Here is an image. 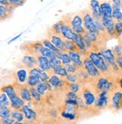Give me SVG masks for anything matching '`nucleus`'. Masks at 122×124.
I'll return each mask as SVG.
<instances>
[{"instance_id":"nucleus-1","label":"nucleus","mask_w":122,"mask_h":124,"mask_svg":"<svg viewBox=\"0 0 122 124\" xmlns=\"http://www.w3.org/2000/svg\"><path fill=\"white\" fill-rule=\"evenodd\" d=\"M88 56L94 62V64L97 67V68L100 70H101V72L105 73L108 70V63L99 53H96L95 52H89Z\"/></svg>"},{"instance_id":"nucleus-2","label":"nucleus","mask_w":122,"mask_h":124,"mask_svg":"<svg viewBox=\"0 0 122 124\" xmlns=\"http://www.w3.org/2000/svg\"><path fill=\"white\" fill-rule=\"evenodd\" d=\"M83 23L84 27L88 30V31L94 32L97 34H100V30L97 29L95 21L94 20V17L92 15H90L89 12H87L84 15L83 17Z\"/></svg>"},{"instance_id":"nucleus-3","label":"nucleus","mask_w":122,"mask_h":124,"mask_svg":"<svg viewBox=\"0 0 122 124\" xmlns=\"http://www.w3.org/2000/svg\"><path fill=\"white\" fill-rule=\"evenodd\" d=\"M99 54L105 58V60L108 62L109 65H111L113 69L115 70H119V67L116 63V57L114 52L111 50V49H105V50H101L100 51Z\"/></svg>"},{"instance_id":"nucleus-4","label":"nucleus","mask_w":122,"mask_h":124,"mask_svg":"<svg viewBox=\"0 0 122 124\" xmlns=\"http://www.w3.org/2000/svg\"><path fill=\"white\" fill-rule=\"evenodd\" d=\"M84 67L88 73V74L92 77H96L100 75V70L97 68V67L94 64V62L91 61L89 57L84 58Z\"/></svg>"},{"instance_id":"nucleus-5","label":"nucleus","mask_w":122,"mask_h":124,"mask_svg":"<svg viewBox=\"0 0 122 124\" xmlns=\"http://www.w3.org/2000/svg\"><path fill=\"white\" fill-rule=\"evenodd\" d=\"M83 20L79 15H75L71 21V26L75 32L80 35H84L85 33V30L82 27Z\"/></svg>"},{"instance_id":"nucleus-6","label":"nucleus","mask_w":122,"mask_h":124,"mask_svg":"<svg viewBox=\"0 0 122 124\" xmlns=\"http://www.w3.org/2000/svg\"><path fill=\"white\" fill-rule=\"evenodd\" d=\"M102 22L104 25L107 33L110 36H114L116 34V31H115V22L112 18L108 17H102Z\"/></svg>"},{"instance_id":"nucleus-7","label":"nucleus","mask_w":122,"mask_h":124,"mask_svg":"<svg viewBox=\"0 0 122 124\" xmlns=\"http://www.w3.org/2000/svg\"><path fill=\"white\" fill-rule=\"evenodd\" d=\"M107 91H102L99 95L98 99L96 101V107L98 108H103L108 104V98L107 96Z\"/></svg>"},{"instance_id":"nucleus-8","label":"nucleus","mask_w":122,"mask_h":124,"mask_svg":"<svg viewBox=\"0 0 122 124\" xmlns=\"http://www.w3.org/2000/svg\"><path fill=\"white\" fill-rule=\"evenodd\" d=\"M100 13L102 17L112 18V7L108 2H102L100 4Z\"/></svg>"},{"instance_id":"nucleus-9","label":"nucleus","mask_w":122,"mask_h":124,"mask_svg":"<svg viewBox=\"0 0 122 124\" xmlns=\"http://www.w3.org/2000/svg\"><path fill=\"white\" fill-rule=\"evenodd\" d=\"M113 83L112 82H109L106 78H100L98 79V82L96 83V87L100 92L102 91H108L112 89V86Z\"/></svg>"},{"instance_id":"nucleus-10","label":"nucleus","mask_w":122,"mask_h":124,"mask_svg":"<svg viewBox=\"0 0 122 124\" xmlns=\"http://www.w3.org/2000/svg\"><path fill=\"white\" fill-rule=\"evenodd\" d=\"M90 7L91 11H92V15L94 17V19H102L100 2L97 0H91Z\"/></svg>"},{"instance_id":"nucleus-11","label":"nucleus","mask_w":122,"mask_h":124,"mask_svg":"<svg viewBox=\"0 0 122 124\" xmlns=\"http://www.w3.org/2000/svg\"><path fill=\"white\" fill-rule=\"evenodd\" d=\"M69 54L72 62L77 67V68H82L84 66V63L81 59L79 52L78 51H70L69 52Z\"/></svg>"},{"instance_id":"nucleus-12","label":"nucleus","mask_w":122,"mask_h":124,"mask_svg":"<svg viewBox=\"0 0 122 124\" xmlns=\"http://www.w3.org/2000/svg\"><path fill=\"white\" fill-rule=\"evenodd\" d=\"M37 58H38L37 59L38 64L41 70L47 72V71H49L50 69H51L50 66V63H49L50 59H48L47 57H45L44 55H38Z\"/></svg>"},{"instance_id":"nucleus-13","label":"nucleus","mask_w":122,"mask_h":124,"mask_svg":"<svg viewBox=\"0 0 122 124\" xmlns=\"http://www.w3.org/2000/svg\"><path fill=\"white\" fill-rule=\"evenodd\" d=\"M29 75H35L40 78L41 81L42 82H46L47 81L49 78H48L47 74L45 71L41 70V68H32L29 71Z\"/></svg>"},{"instance_id":"nucleus-14","label":"nucleus","mask_w":122,"mask_h":124,"mask_svg":"<svg viewBox=\"0 0 122 124\" xmlns=\"http://www.w3.org/2000/svg\"><path fill=\"white\" fill-rule=\"evenodd\" d=\"M23 99L21 97H19L17 95H16L15 96L12 97L10 98L11 101V107L14 109V110H20L22 109V108L24 105V102H23Z\"/></svg>"},{"instance_id":"nucleus-15","label":"nucleus","mask_w":122,"mask_h":124,"mask_svg":"<svg viewBox=\"0 0 122 124\" xmlns=\"http://www.w3.org/2000/svg\"><path fill=\"white\" fill-rule=\"evenodd\" d=\"M75 33L76 32H75L72 27H70L69 25H66V24L64 23V25L62 28V33H61V34H62V36L65 39L72 41Z\"/></svg>"},{"instance_id":"nucleus-16","label":"nucleus","mask_w":122,"mask_h":124,"mask_svg":"<svg viewBox=\"0 0 122 124\" xmlns=\"http://www.w3.org/2000/svg\"><path fill=\"white\" fill-rule=\"evenodd\" d=\"M72 41L74 42V43L76 45L79 51H84V49L86 48V45H85L84 37L82 35H80L76 33Z\"/></svg>"},{"instance_id":"nucleus-17","label":"nucleus","mask_w":122,"mask_h":124,"mask_svg":"<svg viewBox=\"0 0 122 124\" xmlns=\"http://www.w3.org/2000/svg\"><path fill=\"white\" fill-rule=\"evenodd\" d=\"M51 42L60 49V50H61L62 52H66V47H65V41H63L61 37H60L59 36H56V34H54L51 37Z\"/></svg>"},{"instance_id":"nucleus-18","label":"nucleus","mask_w":122,"mask_h":124,"mask_svg":"<svg viewBox=\"0 0 122 124\" xmlns=\"http://www.w3.org/2000/svg\"><path fill=\"white\" fill-rule=\"evenodd\" d=\"M121 98H122V93L121 92H117L115 93L112 99V105L113 108H115V110H119L121 108Z\"/></svg>"},{"instance_id":"nucleus-19","label":"nucleus","mask_w":122,"mask_h":124,"mask_svg":"<svg viewBox=\"0 0 122 124\" xmlns=\"http://www.w3.org/2000/svg\"><path fill=\"white\" fill-rule=\"evenodd\" d=\"M22 112L24 114V116H26V118L29 120H33L36 119V116H37L36 113L33 109L27 106V105H23V107L22 108Z\"/></svg>"},{"instance_id":"nucleus-20","label":"nucleus","mask_w":122,"mask_h":124,"mask_svg":"<svg viewBox=\"0 0 122 124\" xmlns=\"http://www.w3.org/2000/svg\"><path fill=\"white\" fill-rule=\"evenodd\" d=\"M122 9L121 5L113 4L112 5V18L118 21H122Z\"/></svg>"},{"instance_id":"nucleus-21","label":"nucleus","mask_w":122,"mask_h":124,"mask_svg":"<svg viewBox=\"0 0 122 124\" xmlns=\"http://www.w3.org/2000/svg\"><path fill=\"white\" fill-rule=\"evenodd\" d=\"M83 97L84 99L85 104H86L88 106H90V105H92L96 101L95 95L90 91H88V90L85 91L83 93Z\"/></svg>"},{"instance_id":"nucleus-22","label":"nucleus","mask_w":122,"mask_h":124,"mask_svg":"<svg viewBox=\"0 0 122 124\" xmlns=\"http://www.w3.org/2000/svg\"><path fill=\"white\" fill-rule=\"evenodd\" d=\"M37 61H38L34 57L26 55V56H24L22 59V64H24L26 67H27L28 68H33L35 66V64H36Z\"/></svg>"},{"instance_id":"nucleus-23","label":"nucleus","mask_w":122,"mask_h":124,"mask_svg":"<svg viewBox=\"0 0 122 124\" xmlns=\"http://www.w3.org/2000/svg\"><path fill=\"white\" fill-rule=\"evenodd\" d=\"M39 53L41 55H44L45 57H47L48 58H51L53 57L58 56V54L55 52H54L53 50H51V49L47 48L46 46H43L40 48Z\"/></svg>"},{"instance_id":"nucleus-24","label":"nucleus","mask_w":122,"mask_h":124,"mask_svg":"<svg viewBox=\"0 0 122 124\" xmlns=\"http://www.w3.org/2000/svg\"><path fill=\"white\" fill-rule=\"evenodd\" d=\"M14 8L12 7L11 5L4 6L1 5L0 7V17H1V21L5 20L6 18L9 17L10 16V9H14Z\"/></svg>"},{"instance_id":"nucleus-25","label":"nucleus","mask_w":122,"mask_h":124,"mask_svg":"<svg viewBox=\"0 0 122 124\" xmlns=\"http://www.w3.org/2000/svg\"><path fill=\"white\" fill-rule=\"evenodd\" d=\"M20 96L23 99L24 101H31L32 100V94L31 92L29 89L27 88H23L20 91Z\"/></svg>"},{"instance_id":"nucleus-26","label":"nucleus","mask_w":122,"mask_h":124,"mask_svg":"<svg viewBox=\"0 0 122 124\" xmlns=\"http://www.w3.org/2000/svg\"><path fill=\"white\" fill-rule=\"evenodd\" d=\"M2 92L6 93L9 98L14 97V96H15L17 95V93H16L14 87L12 85H5V86H4V87H2Z\"/></svg>"},{"instance_id":"nucleus-27","label":"nucleus","mask_w":122,"mask_h":124,"mask_svg":"<svg viewBox=\"0 0 122 124\" xmlns=\"http://www.w3.org/2000/svg\"><path fill=\"white\" fill-rule=\"evenodd\" d=\"M17 77L19 81L21 84L24 83L26 82L27 78V72L26 70L24 69H20L19 70H17Z\"/></svg>"},{"instance_id":"nucleus-28","label":"nucleus","mask_w":122,"mask_h":124,"mask_svg":"<svg viewBox=\"0 0 122 124\" xmlns=\"http://www.w3.org/2000/svg\"><path fill=\"white\" fill-rule=\"evenodd\" d=\"M42 43H43V45H44L45 46H46L47 48L51 49V50H53L54 52H55L57 54H59L60 53L62 52V51L60 50V49H59L55 45H54L52 42H51L50 40H48V39H45Z\"/></svg>"},{"instance_id":"nucleus-29","label":"nucleus","mask_w":122,"mask_h":124,"mask_svg":"<svg viewBox=\"0 0 122 124\" xmlns=\"http://www.w3.org/2000/svg\"><path fill=\"white\" fill-rule=\"evenodd\" d=\"M64 25V23H63V21H59L57 23H56L55 24H54L52 28H51V30L52 32L56 34V35H60L62 33V28Z\"/></svg>"},{"instance_id":"nucleus-30","label":"nucleus","mask_w":122,"mask_h":124,"mask_svg":"<svg viewBox=\"0 0 122 124\" xmlns=\"http://www.w3.org/2000/svg\"><path fill=\"white\" fill-rule=\"evenodd\" d=\"M41 81V79L39 77L35 75H30L28 78V85L30 87H34V86L37 85Z\"/></svg>"},{"instance_id":"nucleus-31","label":"nucleus","mask_w":122,"mask_h":124,"mask_svg":"<svg viewBox=\"0 0 122 124\" xmlns=\"http://www.w3.org/2000/svg\"><path fill=\"white\" fill-rule=\"evenodd\" d=\"M58 58L62 61L63 64L64 65H66L67 64H69L72 62L71 58L69 56V54H67L66 52H62L61 53H60L58 54Z\"/></svg>"},{"instance_id":"nucleus-32","label":"nucleus","mask_w":122,"mask_h":124,"mask_svg":"<svg viewBox=\"0 0 122 124\" xmlns=\"http://www.w3.org/2000/svg\"><path fill=\"white\" fill-rule=\"evenodd\" d=\"M49 63H50V66L51 69H54V68L61 66V64H63V62L58 58V56H56V57H53L50 58Z\"/></svg>"},{"instance_id":"nucleus-33","label":"nucleus","mask_w":122,"mask_h":124,"mask_svg":"<svg viewBox=\"0 0 122 124\" xmlns=\"http://www.w3.org/2000/svg\"><path fill=\"white\" fill-rule=\"evenodd\" d=\"M48 82L50 83V84L54 86V87H58L61 85V80L60 79V77H58V76L57 75H52L51 76V77L48 79Z\"/></svg>"},{"instance_id":"nucleus-34","label":"nucleus","mask_w":122,"mask_h":124,"mask_svg":"<svg viewBox=\"0 0 122 124\" xmlns=\"http://www.w3.org/2000/svg\"><path fill=\"white\" fill-rule=\"evenodd\" d=\"M8 95L6 93L2 92L1 95H0V107H5V106H9L11 101H9Z\"/></svg>"},{"instance_id":"nucleus-35","label":"nucleus","mask_w":122,"mask_h":124,"mask_svg":"<svg viewBox=\"0 0 122 124\" xmlns=\"http://www.w3.org/2000/svg\"><path fill=\"white\" fill-rule=\"evenodd\" d=\"M65 47H66V51H78V48L76 46V45L74 43V42L72 40L66 39L65 41Z\"/></svg>"},{"instance_id":"nucleus-36","label":"nucleus","mask_w":122,"mask_h":124,"mask_svg":"<svg viewBox=\"0 0 122 124\" xmlns=\"http://www.w3.org/2000/svg\"><path fill=\"white\" fill-rule=\"evenodd\" d=\"M23 114H22V113L19 112V111H17V110H16L14 111H12L11 114V116L14 120H16L15 123H20L23 120Z\"/></svg>"},{"instance_id":"nucleus-37","label":"nucleus","mask_w":122,"mask_h":124,"mask_svg":"<svg viewBox=\"0 0 122 124\" xmlns=\"http://www.w3.org/2000/svg\"><path fill=\"white\" fill-rule=\"evenodd\" d=\"M53 70H54V73L58 76L64 77H66L67 75H68V71H67V70L66 69V67H63L62 66L56 67Z\"/></svg>"},{"instance_id":"nucleus-38","label":"nucleus","mask_w":122,"mask_h":124,"mask_svg":"<svg viewBox=\"0 0 122 124\" xmlns=\"http://www.w3.org/2000/svg\"><path fill=\"white\" fill-rule=\"evenodd\" d=\"M37 91L40 93L41 95H44L45 94V92L48 89V86L45 82H41L37 85V87H36Z\"/></svg>"},{"instance_id":"nucleus-39","label":"nucleus","mask_w":122,"mask_h":124,"mask_svg":"<svg viewBox=\"0 0 122 124\" xmlns=\"http://www.w3.org/2000/svg\"><path fill=\"white\" fill-rule=\"evenodd\" d=\"M11 111L8 109V106H5V107H1L0 108V116H1V118H7L9 117L11 115Z\"/></svg>"},{"instance_id":"nucleus-40","label":"nucleus","mask_w":122,"mask_h":124,"mask_svg":"<svg viewBox=\"0 0 122 124\" xmlns=\"http://www.w3.org/2000/svg\"><path fill=\"white\" fill-rule=\"evenodd\" d=\"M97 34L96 33H94V32H90V31H87V32H85V33L84 34V36H86L88 39H89L92 42H96L97 41Z\"/></svg>"},{"instance_id":"nucleus-41","label":"nucleus","mask_w":122,"mask_h":124,"mask_svg":"<svg viewBox=\"0 0 122 124\" xmlns=\"http://www.w3.org/2000/svg\"><path fill=\"white\" fill-rule=\"evenodd\" d=\"M61 115H62L63 117H64V118L66 119H68L69 120H74L75 119V114L72 112V111H63V112H62V114H61Z\"/></svg>"},{"instance_id":"nucleus-42","label":"nucleus","mask_w":122,"mask_h":124,"mask_svg":"<svg viewBox=\"0 0 122 124\" xmlns=\"http://www.w3.org/2000/svg\"><path fill=\"white\" fill-rule=\"evenodd\" d=\"M30 92H31V94H32V96L33 98L35 99V101H39L41 100V94L40 93L37 91V89H35L34 87H31L29 89Z\"/></svg>"},{"instance_id":"nucleus-43","label":"nucleus","mask_w":122,"mask_h":124,"mask_svg":"<svg viewBox=\"0 0 122 124\" xmlns=\"http://www.w3.org/2000/svg\"><path fill=\"white\" fill-rule=\"evenodd\" d=\"M10 5L12 6L13 8H17L21 6L24 4V2H26V0H8Z\"/></svg>"},{"instance_id":"nucleus-44","label":"nucleus","mask_w":122,"mask_h":124,"mask_svg":"<svg viewBox=\"0 0 122 124\" xmlns=\"http://www.w3.org/2000/svg\"><path fill=\"white\" fill-rule=\"evenodd\" d=\"M65 67L66 69L67 70V71H68V73H75L76 71H77V67L74 64H67L65 65Z\"/></svg>"},{"instance_id":"nucleus-45","label":"nucleus","mask_w":122,"mask_h":124,"mask_svg":"<svg viewBox=\"0 0 122 124\" xmlns=\"http://www.w3.org/2000/svg\"><path fill=\"white\" fill-rule=\"evenodd\" d=\"M115 31H116V34L118 36L122 35V21H118L115 23Z\"/></svg>"},{"instance_id":"nucleus-46","label":"nucleus","mask_w":122,"mask_h":124,"mask_svg":"<svg viewBox=\"0 0 122 124\" xmlns=\"http://www.w3.org/2000/svg\"><path fill=\"white\" fill-rule=\"evenodd\" d=\"M69 89L72 92H78L79 91H80V86H79V85L78 83H72L69 84Z\"/></svg>"},{"instance_id":"nucleus-47","label":"nucleus","mask_w":122,"mask_h":124,"mask_svg":"<svg viewBox=\"0 0 122 124\" xmlns=\"http://www.w3.org/2000/svg\"><path fill=\"white\" fill-rule=\"evenodd\" d=\"M77 79H78V77L73 73L68 74L66 76V80L69 83H75L77 81Z\"/></svg>"},{"instance_id":"nucleus-48","label":"nucleus","mask_w":122,"mask_h":124,"mask_svg":"<svg viewBox=\"0 0 122 124\" xmlns=\"http://www.w3.org/2000/svg\"><path fill=\"white\" fill-rule=\"evenodd\" d=\"M114 54L116 55V56H121L122 54V48L119 46H115L114 48V51H113Z\"/></svg>"},{"instance_id":"nucleus-49","label":"nucleus","mask_w":122,"mask_h":124,"mask_svg":"<svg viewBox=\"0 0 122 124\" xmlns=\"http://www.w3.org/2000/svg\"><path fill=\"white\" fill-rule=\"evenodd\" d=\"M4 120L3 121H2V123H4V124H12V123H15L14 122V120L12 118H10V117H7V118H4L2 119Z\"/></svg>"},{"instance_id":"nucleus-50","label":"nucleus","mask_w":122,"mask_h":124,"mask_svg":"<svg viewBox=\"0 0 122 124\" xmlns=\"http://www.w3.org/2000/svg\"><path fill=\"white\" fill-rule=\"evenodd\" d=\"M67 98L68 99H73V100H77V95L75 94V92H70L67 94Z\"/></svg>"},{"instance_id":"nucleus-51","label":"nucleus","mask_w":122,"mask_h":124,"mask_svg":"<svg viewBox=\"0 0 122 124\" xmlns=\"http://www.w3.org/2000/svg\"><path fill=\"white\" fill-rule=\"evenodd\" d=\"M116 63L118 65V67L122 69V55L121 56H117L116 57Z\"/></svg>"},{"instance_id":"nucleus-52","label":"nucleus","mask_w":122,"mask_h":124,"mask_svg":"<svg viewBox=\"0 0 122 124\" xmlns=\"http://www.w3.org/2000/svg\"><path fill=\"white\" fill-rule=\"evenodd\" d=\"M0 3H1V5H4V6L11 5L8 0H0Z\"/></svg>"},{"instance_id":"nucleus-53","label":"nucleus","mask_w":122,"mask_h":124,"mask_svg":"<svg viewBox=\"0 0 122 124\" xmlns=\"http://www.w3.org/2000/svg\"><path fill=\"white\" fill-rule=\"evenodd\" d=\"M22 35V33H20V34H19V35H17V36H14V38H12L9 42H8V44H10V43H11V42H13L14 41H15V40H17V39H19L20 37V36Z\"/></svg>"},{"instance_id":"nucleus-54","label":"nucleus","mask_w":122,"mask_h":124,"mask_svg":"<svg viewBox=\"0 0 122 124\" xmlns=\"http://www.w3.org/2000/svg\"><path fill=\"white\" fill-rule=\"evenodd\" d=\"M113 4L115 5H121V2H122V0H112Z\"/></svg>"},{"instance_id":"nucleus-55","label":"nucleus","mask_w":122,"mask_h":124,"mask_svg":"<svg viewBox=\"0 0 122 124\" xmlns=\"http://www.w3.org/2000/svg\"><path fill=\"white\" fill-rule=\"evenodd\" d=\"M118 83H119V85H120V87L122 89V77L120 78L119 79V81H118Z\"/></svg>"},{"instance_id":"nucleus-56","label":"nucleus","mask_w":122,"mask_h":124,"mask_svg":"<svg viewBox=\"0 0 122 124\" xmlns=\"http://www.w3.org/2000/svg\"><path fill=\"white\" fill-rule=\"evenodd\" d=\"M121 108H122V98H121Z\"/></svg>"},{"instance_id":"nucleus-57","label":"nucleus","mask_w":122,"mask_h":124,"mask_svg":"<svg viewBox=\"0 0 122 124\" xmlns=\"http://www.w3.org/2000/svg\"><path fill=\"white\" fill-rule=\"evenodd\" d=\"M121 9H122V2H121Z\"/></svg>"}]
</instances>
